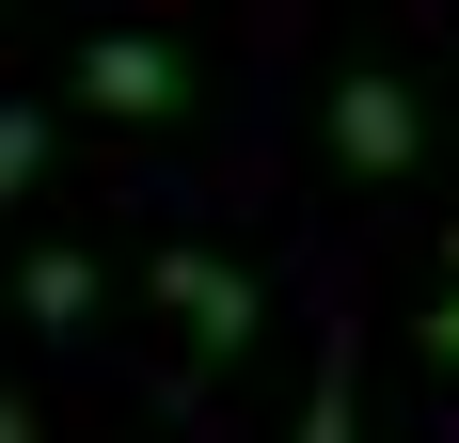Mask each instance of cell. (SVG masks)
<instances>
[{"instance_id": "3", "label": "cell", "mask_w": 459, "mask_h": 443, "mask_svg": "<svg viewBox=\"0 0 459 443\" xmlns=\"http://www.w3.org/2000/svg\"><path fill=\"white\" fill-rule=\"evenodd\" d=\"M64 80H80V111H111V127H175V111H190V64L159 32H95Z\"/></svg>"}, {"instance_id": "6", "label": "cell", "mask_w": 459, "mask_h": 443, "mask_svg": "<svg viewBox=\"0 0 459 443\" xmlns=\"http://www.w3.org/2000/svg\"><path fill=\"white\" fill-rule=\"evenodd\" d=\"M412 349H428V380L459 396V238H444V285H428V333H412Z\"/></svg>"}, {"instance_id": "2", "label": "cell", "mask_w": 459, "mask_h": 443, "mask_svg": "<svg viewBox=\"0 0 459 443\" xmlns=\"http://www.w3.org/2000/svg\"><path fill=\"white\" fill-rule=\"evenodd\" d=\"M333 159H349L365 190H396V175L428 159V111H412L396 64H349V80H333Z\"/></svg>"}, {"instance_id": "5", "label": "cell", "mask_w": 459, "mask_h": 443, "mask_svg": "<svg viewBox=\"0 0 459 443\" xmlns=\"http://www.w3.org/2000/svg\"><path fill=\"white\" fill-rule=\"evenodd\" d=\"M285 443H365V349L349 333H317V380H301V428Z\"/></svg>"}, {"instance_id": "8", "label": "cell", "mask_w": 459, "mask_h": 443, "mask_svg": "<svg viewBox=\"0 0 459 443\" xmlns=\"http://www.w3.org/2000/svg\"><path fill=\"white\" fill-rule=\"evenodd\" d=\"M0 443H32V396H0Z\"/></svg>"}, {"instance_id": "7", "label": "cell", "mask_w": 459, "mask_h": 443, "mask_svg": "<svg viewBox=\"0 0 459 443\" xmlns=\"http://www.w3.org/2000/svg\"><path fill=\"white\" fill-rule=\"evenodd\" d=\"M32 175H48V111H0V206H16Z\"/></svg>"}, {"instance_id": "4", "label": "cell", "mask_w": 459, "mask_h": 443, "mask_svg": "<svg viewBox=\"0 0 459 443\" xmlns=\"http://www.w3.org/2000/svg\"><path fill=\"white\" fill-rule=\"evenodd\" d=\"M16 301H32V333H80L95 317V254L80 238H32V254H16Z\"/></svg>"}, {"instance_id": "1", "label": "cell", "mask_w": 459, "mask_h": 443, "mask_svg": "<svg viewBox=\"0 0 459 443\" xmlns=\"http://www.w3.org/2000/svg\"><path fill=\"white\" fill-rule=\"evenodd\" d=\"M143 285H159V317L190 333V364H238V349H254V317H270V301H254V269L206 254V238H159V254H143Z\"/></svg>"}]
</instances>
